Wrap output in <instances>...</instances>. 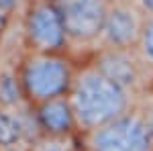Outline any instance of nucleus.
Segmentation results:
<instances>
[{
  "label": "nucleus",
  "mask_w": 153,
  "mask_h": 151,
  "mask_svg": "<svg viewBox=\"0 0 153 151\" xmlns=\"http://www.w3.org/2000/svg\"><path fill=\"white\" fill-rule=\"evenodd\" d=\"M29 106L19 80V71H0V108H25Z\"/></svg>",
  "instance_id": "9d476101"
},
{
  "label": "nucleus",
  "mask_w": 153,
  "mask_h": 151,
  "mask_svg": "<svg viewBox=\"0 0 153 151\" xmlns=\"http://www.w3.org/2000/svg\"><path fill=\"white\" fill-rule=\"evenodd\" d=\"M29 151H76V141L71 137H47L41 135Z\"/></svg>",
  "instance_id": "f8f14e48"
},
{
  "label": "nucleus",
  "mask_w": 153,
  "mask_h": 151,
  "mask_svg": "<svg viewBox=\"0 0 153 151\" xmlns=\"http://www.w3.org/2000/svg\"><path fill=\"white\" fill-rule=\"evenodd\" d=\"M76 151H80V149H76ZM82 151H88V149H82Z\"/></svg>",
  "instance_id": "6ab92c4d"
},
{
  "label": "nucleus",
  "mask_w": 153,
  "mask_h": 151,
  "mask_svg": "<svg viewBox=\"0 0 153 151\" xmlns=\"http://www.w3.org/2000/svg\"><path fill=\"white\" fill-rule=\"evenodd\" d=\"M137 53L143 59V63L147 65V70L153 74V16L145 19L141 39L137 43Z\"/></svg>",
  "instance_id": "9b49d317"
},
{
  "label": "nucleus",
  "mask_w": 153,
  "mask_h": 151,
  "mask_svg": "<svg viewBox=\"0 0 153 151\" xmlns=\"http://www.w3.org/2000/svg\"><path fill=\"white\" fill-rule=\"evenodd\" d=\"M74 76L76 70L61 53H29L19 70L23 94L33 106L68 96Z\"/></svg>",
  "instance_id": "f03ea898"
},
{
  "label": "nucleus",
  "mask_w": 153,
  "mask_h": 151,
  "mask_svg": "<svg viewBox=\"0 0 153 151\" xmlns=\"http://www.w3.org/2000/svg\"><path fill=\"white\" fill-rule=\"evenodd\" d=\"M6 21H8V14H4V12L0 10V35H2V31L6 27Z\"/></svg>",
  "instance_id": "dca6fc26"
},
{
  "label": "nucleus",
  "mask_w": 153,
  "mask_h": 151,
  "mask_svg": "<svg viewBox=\"0 0 153 151\" xmlns=\"http://www.w3.org/2000/svg\"><path fill=\"white\" fill-rule=\"evenodd\" d=\"M143 12H145V16H153V0H133Z\"/></svg>",
  "instance_id": "ddd939ff"
},
{
  "label": "nucleus",
  "mask_w": 153,
  "mask_h": 151,
  "mask_svg": "<svg viewBox=\"0 0 153 151\" xmlns=\"http://www.w3.org/2000/svg\"><path fill=\"white\" fill-rule=\"evenodd\" d=\"M141 112L145 115V118L149 121V125L153 127V104H151V106H145V108H141Z\"/></svg>",
  "instance_id": "2eb2a0df"
},
{
  "label": "nucleus",
  "mask_w": 153,
  "mask_h": 151,
  "mask_svg": "<svg viewBox=\"0 0 153 151\" xmlns=\"http://www.w3.org/2000/svg\"><path fill=\"white\" fill-rule=\"evenodd\" d=\"M35 121L41 135L47 137H71V133L78 129L68 96L35 106Z\"/></svg>",
  "instance_id": "1a4fd4ad"
},
{
  "label": "nucleus",
  "mask_w": 153,
  "mask_h": 151,
  "mask_svg": "<svg viewBox=\"0 0 153 151\" xmlns=\"http://www.w3.org/2000/svg\"><path fill=\"white\" fill-rule=\"evenodd\" d=\"M47 2L55 4V6H63V4H65V2H70V0H47Z\"/></svg>",
  "instance_id": "a211bd4d"
},
{
  "label": "nucleus",
  "mask_w": 153,
  "mask_h": 151,
  "mask_svg": "<svg viewBox=\"0 0 153 151\" xmlns=\"http://www.w3.org/2000/svg\"><path fill=\"white\" fill-rule=\"evenodd\" d=\"M145 19H147L145 12L135 2H123V4L108 6L102 35H100L102 47H108V49H137Z\"/></svg>",
  "instance_id": "423d86ee"
},
{
  "label": "nucleus",
  "mask_w": 153,
  "mask_h": 151,
  "mask_svg": "<svg viewBox=\"0 0 153 151\" xmlns=\"http://www.w3.org/2000/svg\"><path fill=\"white\" fill-rule=\"evenodd\" d=\"M23 31L31 53H61L68 47L61 8L47 0H35L29 6Z\"/></svg>",
  "instance_id": "20e7f679"
},
{
  "label": "nucleus",
  "mask_w": 153,
  "mask_h": 151,
  "mask_svg": "<svg viewBox=\"0 0 153 151\" xmlns=\"http://www.w3.org/2000/svg\"><path fill=\"white\" fill-rule=\"evenodd\" d=\"M16 4H19V0H0V10L10 16V12L14 10V6H16Z\"/></svg>",
  "instance_id": "4468645a"
},
{
  "label": "nucleus",
  "mask_w": 153,
  "mask_h": 151,
  "mask_svg": "<svg viewBox=\"0 0 153 151\" xmlns=\"http://www.w3.org/2000/svg\"><path fill=\"white\" fill-rule=\"evenodd\" d=\"M133 98L131 92L106 78L92 63L76 71L68 92L76 127L84 135L133 110Z\"/></svg>",
  "instance_id": "f257e3e1"
},
{
  "label": "nucleus",
  "mask_w": 153,
  "mask_h": 151,
  "mask_svg": "<svg viewBox=\"0 0 153 151\" xmlns=\"http://www.w3.org/2000/svg\"><path fill=\"white\" fill-rule=\"evenodd\" d=\"M108 6H112V4H123V2H133V0H104Z\"/></svg>",
  "instance_id": "f3484780"
},
{
  "label": "nucleus",
  "mask_w": 153,
  "mask_h": 151,
  "mask_svg": "<svg viewBox=\"0 0 153 151\" xmlns=\"http://www.w3.org/2000/svg\"><path fill=\"white\" fill-rule=\"evenodd\" d=\"M98 71H102L106 78L117 82L120 88H125L133 96L145 86V76L151 74L147 65L139 57L137 49H108L102 47L96 59L92 61Z\"/></svg>",
  "instance_id": "0eeeda50"
},
{
  "label": "nucleus",
  "mask_w": 153,
  "mask_h": 151,
  "mask_svg": "<svg viewBox=\"0 0 153 151\" xmlns=\"http://www.w3.org/2000/svg\"><path fill=\"white\" fill-rule=\"evenodd\" d=\"M88 151H153V127L141 110H129L84 135Z\"/></svg>",
  "instance_id": "7ed1b4c3"
},
{
  "label": "nucleus",
  "mask_w": 153,
  "mask_h": 151,
  "mask_svg": "<svg viewBox=\"0 0 153 151\" xmlns=\"http://www.w3.org/2000/svg\"><path fill=\"white\" fill-rule=\"evenodd\" d=\"M41 137L35 112L25 108H0V149L29 151V147Z\"/></svg>",
  "instance_id": "6e6552de"
},
{
  "label": "nucleus",
  "mask_w": 153,
  "mask_h": 151,
  "mask_svg": "<svg viewBox=\"0 0 153 151\" xmlns=\"http://www.w3.org/2000/svg\"><path fill=\"white\" fill-rule=\"evenodd\" d=\"M61 8L68 43L90 45L100 41L108 4L104 0H70Z\"/></svg>",
  "instance_id": "39448f33"
}]
</instances>
